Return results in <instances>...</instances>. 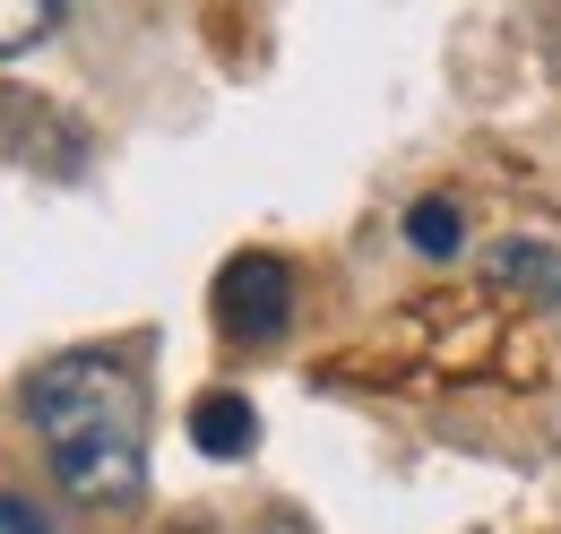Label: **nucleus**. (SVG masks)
<instances>
[{
  "mask_svg": "<svg viewBox=\"0 0 561 534\" xmlns=\"http://www.w3.org/2000/svg\"><path fill=\"white\" fill-rule=\"evenodd\" d=\"M407 242H415L423 259H449V251H458V207L449 199H415L407 207Z\"/></svg>",
  "mask_w": 561,
  "mask_h": 534,
  "instance_id": "423d86ee",
  "label": "nucleus"
},
{
  "mask_svg": "<svg viewBox=\"0 0 561 534\" xmlns=\"http://www.w3.org/2000/svg\"><path fill=\"white\" fill-rule=\"evenodd\" d=\"M216 320L233 345H277L285 320H294V276L268 251H242V259L216 276Z\"/></svg>",
  "mask_w": 561,
  "mask_h": 534,
  "instance_id": "f03ea898",
  "label": "nucleus"
},
{
  "mask_svg": "<svg viewBox=\"0 0 561 534\" xmlns=\"http://www.w3.org/2000/svg\"><path fill=\"white\" fill-rule=\"evenodd\" d=\"M251 534H311V526H294V518H268V526H251Z\"/></svg>",
  "mask_w": 561,
  "mask_h": 534,
  "instance_id": "6e6552de",
  "label": "nucleus"
},
{
  "mask_svg": "<svg viewBox=\"0 0 561 534\" xmlns=\"http://www.w3.org/2000/svg\"><path fill=\"white\" fill-rule=\"evenodd\" d=\"M53 26H61V9H53V0H0V61L35 53Z\"/></svg>",
  "mask_w": 561,
  "mask_h": 534,
  "instance_id": "39448f33",
  "label": "nucleus"
},
{
  "mask_svg": "<svg viewBox=\"0 0 561 534\" xmlns=\"http://www.w3.org/2000/svg\"><path fill=\"white\" fill-rule=\"evenodd\" d=\"M492 293L518 311H553L561 302V251L553 242H492Z\"/></svg>",
  "mask_w": 561,
  "mask_h": 534,
  "instance_id": "7ed1b4c3",
  "label": "nucleus"
},
{
  "mask_svg": "<svg viewBox=\"0 0 561 534\" xmlns=\"http://www.w3.org/2000/svg\"><path fill=\"white\" fill-rule=\"evenodd\" d=\"M26 422L44 440V457L61 474L70 500L122 509L147 483V414H139V380L122 353H53L26 380Z\"/></svg>",
  "mask_w": 561,
  "mask_h": 534,
  "instance_id": "f257e3e1",
  "label": "nucleus"
},
{
  "mask_svg": "<svg viewBox=\"0 0 561 534\" xmlns=\"http://www.w3.org/2000/svg\"><path fill=\"white\" fill-rule=\"evenodd\" d=\"M251 440H260V414L233 397V388H208V397L191 405V449L199 457H251Z\"/></svg>",
  "mask_w": 561,
  "mask_h": 534,
  "instance_id": "20e7f679",
  "label": "nucleus"
},
{
  "mask_svg": "<svg viewBox=\"0 0 561 534\" xmlns=\"http://www.w3.org/2000/svg\"><path fill=\"white\" fill-rule=\"evenodd\" d=\"M0 534H53V526H44L26 500H0Z\"/></svg>",
  "mask_w": 561,
  "mask_h": 534,
  "instance_id": "0eeeda50",
  "label": "nucleus"
}]
</instances>
